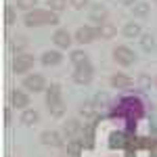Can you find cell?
<instances>
[{
	"mask_svg": "<svg viewBox=\"0 0 157 157\" xmlns=\"http://www.w3.org/2000/svg\"><path fill=\"white\" fill-rule=\"evenodd\" d=\"M113 61H115L117 65H121V67H130L134 61H136V55H134L132 48H128V46L120 44V46L113 48Z\"/></svg>",
	"mask_w": 157,
	"mask_h": 157,
	"instance_id": "5",
	"label": "cell"
},
{
	"mask_svg": "<svg viewBox=\"0 0 157 157\" xmlns=\"http://www.w3.org/2000/svg\"><path fill=\"white\" fill-rule=\"evenodd\" d=\"M15 40H17V42H15V44H11L15 50H19V48H23V46H25V38L23 36H17Z\"/></svg>",
	"mask_w": 157,
	"mask_h": 157,
	"instance_id": "29",
	"label": "cell"
},
{
	"mask_svg": "<svg viewBox=\"0 0 157 157\" xmlns=\"http://www.w3.org/2000/svg\"><path fill=\"white\" fill-rule=\"evenodd\" d=\"M48 111H50V115H52V117H63V113H65V103H61V105L48 109Z\"/></svg>",
	"mask_w": 157,
	"mask_h": 157,
	"instance_id": "27",
	"label": "cell"
},
{
	"mask_svg": "<svg viewBox=\"0 0 157 157\" xmlns=\"http://www.w3.org/2000/svg\"><path fill=\"white\" fill-rule=\"evenodd\" d=\"M61 61H63V55H61L59 50H46V52H42V57H40V63L46 65V67L59 65Z\"/></svg>",
	"mask_w": 157,
	"mask_h": 157,
	"instance_id": "13",
	"label": "cell"
},
{
	"mask_svg": "<svg viewBox=\"0 0 157 157\" xmlns=\"http://www.w3.org/2000/svg\"><path fill=\"white\" fill-rule=\"evenodd\" d=\"M121 34L126 38H138V36H143V32H140V25L138 23H126L124 25V29H121Z\"/></svg>",
	"mask_w": 157,
	"mask_h": 157,
	"instance_id": "17",
	"label": "cell"
},
{
	"mask_svg": "<svg viewBox=\"0 0 157 157\" xmlns=\"http://www.w3.org/2000/svg\"><path fill=\"white\" fill-rule=\"evenodd\" d=\"M69 59H71V63L78 67V65H84V63H88V55H86L84 50H71Z\"/></svg>",
	"mask_w": 157,
	"mask_h": 157,
	"instance_id": "18",
	"label": "cell"
},
{
	"mask_svg": "<svg viewBox=\"0 0 157 157\" xmlns=\"http://www.w3.org/2000/svg\"><path fill=\"white\" fill-rule=\"evenodd\" d=\"M52 42H55V46L57 48H69L71 46V42H73V38H71V34L67 32V29H57L55 34H52Z\"/></svg>",
	"mask_w": 157,
	"mask_h": 157,
	"instance_id": "10",
	"label": "cell"
},
{
	"mask_svg": "<svg viewBox=\"0 0 157 157\" xmlns=\"http://www.w3.org/2000/svg\"><path fill=\"white\" fill-rule=\"evenodd\" d=\"M92 71H94V69H92V63L88 61L84 65H78V67H75V71L71 73V80L80 86H86V84L92 82Z\"/></svg>",
	"mask_w": 157,
	"mask_h": 157,
	"instance_id": "7",
	"label": "cell"
},
{
	"mask_svg": "<svg viewBox=\"0 0 157 157\" xmlns=\"http://www.w3.org/2000/svg\"><path fill=\"white\" fill-rule=\"evenodd\" d=\"M132 84V78L128 73H113L111 75V86L117 88V90H124V88H130Z\"/></svg>",
	"mask_w": 157,
	"mask_h": 157,
	"instance_id": "14",
	"label": "cell"
},
{
	"mask_svg": "<svg viewBox=\"0 0 157 157\" xmlns=\"http://www.w3.org/2000/svg\"><path fill=\"white\" fill-rule=\"evenodd\" d=\"M34 63H36L34 55H29V52H19V55L13 57L11 67H13L15 73H27L32 67H34Z\"/></svg>",
	"mask_w": 157,
	"mask_h": 157,
	"instance_id": "3",
	"label": "cell"
},
{
	"mask_svg": "<svg viewBox=\"0 0 157 157\" xmlns=\"http://www.w3.org/2000/svg\"><path fill=\"white\" fill-rule=\"evenodd\" d=\"M80 113H82L84 117H92V115H97V107H94L92 103H84V105L80 107Z\"/></svg>",
	"mask_w": 157,
	"mask_h": 157,
	"instance_id": "26",
	"label": "cell"
},
{
	"mask_svg": "<svg viewBox=\"0 0 157 157\" xmlns=\"http://www.w3.org/2000/svg\"><path fill=\"white\" fill-rule=\"evenodd\" d=\"M40 140L46 147H63V136L59 132H55V130H44L40 134Z\"/></svg>",
	"mask_w": 157,
	"mask_h": 157,
	"instance_id": "11",
	"label": "cell"
},
{
	"mask_svg": "<svg viewBox=\"0 0 157 157\" xmlns=\"http://www.w3.org/2000/svg\"><path fill=\"white\" fill-rule=\"evenodd\" d=\"M75 42H80V44H90V42H94L97 38H101L98 34V27L94 25H80L78 29H75Z\"/></svg>",
	"mask_w": 157,
	"mask_h": 157,
	"instance_id": "6",
	"label": "cell"
},
{
	"mask_svg": "<svg viewBox=\"0 0 157 157\" xmlns=\"http://www.w3.org/2000/svg\"><path fill=\"white\" fill-rule=\"evenodd\" d=\"M140 46H143V50H153L155 48V38H153V34H143L140 36Z\"/></svg>",
	"mask_w": 157,
	"mask_h": 157,
	"instance_id": "20",
	"label": "cell"
},
{
	"mask_svg": "<svg viewBox=\"0 0 157 157\" xmlns=\"http://www.w3.org/2000/svg\"><path fill=\"white\" fill-rule=\"evenodd\" d=\"M145 115V107H143V101L136 97H124L115 103V107L111 109V117H124L128 120V124L134 128V121L140 120Z\"/></svg>",
	"mask_w": 157,
	"mask_h": 157,
	"instance_id": "1",
	"label": "cell"
},
{
	"mask_svg": "<svg viewBox=\"0 0 157 157\" xmlns=\"http://www.w3.org/2000/svg\"><path fill=\"white\" fill-rule=\"evenodd\" d=\"M63 130H65L67 136H73V134L80 132V124H78L75 120H67V121H65V126H63Z\"/></svg>",
	"mask_w": 157,
	"mask_h": 157,
	"instance_id": "21",
	"label": "cell"
},
{
	"mask_svg": "<svg viewBox=\"0 0 157 157\" xmlns=\"http://www.w3.org/2000/svg\"><path fill=\"white\" fill-rule=\"evenodd\" d=\"M23 88L29 90V92H34V94L44 92L46 90V78L42 73H29V75L23 78Z\"/></svg>",
	"mask_w": 157,
	"mask_h": 157,
	"instance_id": "4",
	"label": "cell"
},
{
	"mask_svg": "<svg viewBox=\"0 0 157 157\" xmlns=\"http://www.w3.org/2000/svg\"><path fill=\"white\" fill-rule=\"evenodd\" d=\"M38 120H40V115H38L36 109H23V113H21V124H25V126H34V124H38Z\"/></svg>",
	"mask_w": 157,
	"mask_h": 157,
	"instance_id": "15",
	"label": "cell"
},
{
	"mask_svg": "<svg viewBox=\"0 0 157 157\" xmlns=\"http://www.w3.org/2000/svg\"><path fill=\"white\" fill-rule=\"evenodd\" d=\"M149 11H151L149 2H136V4L132 6V13L136 15V17H147V15H149Z\"/></svg>",
	"mask_w": 157,
	"mask_h": 157,
	"instance_id": "19",
	"label": "cell"
},
{
	"mask_svg": "<svg viewBox=\"0 0 157 157\" xmlns=\"http://www.w3.org/2000/svg\"><path fill=\"white\" fill-rule=\"evenodd\" d=\"M69 4H71L73 9H78V11H80V9H84L86 4H88V0H69Z\"/></svg>",
	"mask_w": 157,
	"mask_h": 157,
	"instance_id": "28",
	"label": "cell"
},
{
	"mask_svg": "<svg viewBox=\"0 0 157 157\" xmlns=\"http://www.w3.org/2000/svg\"><path fill=\"white\" fill-rule=\"evenodd\" d=\"M46 4H48V11L61 13V11H65V6H67V0H46Z\"/></svg>",
	"mask_w": 157,
	"mask_h": 157,
	"instance_id": "23",
	"label": "cell"
},
{
	"mask_svg": "<svg viewBox=\"0 0 157 157\" xmlns=\"http://www.w3.org/2000/svg\"><path fill=\"white\" fill-rule=\"evenodd\" d=\"M9 98H11V105H13V107H17V109H29V97L25 94L23 90H11Z\"/></svg>",
	"mask_w": 157,
	"mask_h": 157,
	"instance_id": "12",
	"label": "cell"
},
{
	"mask_svg": "<svg viewBox=\"0 0 157 157\" xmlns=\"http://www.w3.org/2000/svg\"><path fill=\"white\" fill-rule=\"evenodd\" d=\"M121 4H126V6H134L136 0H121Z\"/></svg>",
	"mask_w": 157,
	"mask_h": 157,
	"instance_id": "33",
	"label": "cell"
},
{
	"mask_svg": "<svg viewBox=\"0 0 157 157\" xmlns=\"http://www.w3.org/2000/svg\"><path fill=\"white\" fill-rule=\"evenodd\" d=\"M50 19V11H44V9H34V11L25 13L23 15V23L27 27H40V25H48Z\"/></svg>",
	"mask_w": 157,
	"mask_h": 157,
	"instance_id": "2",
	"label": "cell"
},
{
	"mask_svg": "<svg viewBox=\"0 0 157 157\" xmlns=\"http://www.w3.org/2000/svg\"><path fill=\"white\" fill-rule=\"evenodd\" d=\"M149 84H151V78L143 73V75H140V86H143V88H149Z\"/></svg>",
	"mask_w": 157,
	"mask_h": 157,
	"instance_id": "31",
	"label": "cell"
},
{
	"mask_svg": "<svg viewBox=\"0 0 157 157\" xmlns=\"http://www.w3.org/2000/svg\"><path fill=\"white\" fill-rule=\"evenodd\" d=\"M57 23H61V17H59V13L50 11V19H48V25H57Z\"/></svg>",
	"mask_w": 157,
	"mask_h": 157,
	"instance_id": "30",
	"label": "cell"
},
{
	"mask_svg": "<svg viewBox=\"0 0 157 157\" xmlns=\"http://www.w3.org/2000/svg\"><path fill=\"white\" fill-rule=\"evenodd\" d=\"M107 17H109V9L107 6H103V4H94L92 9H90V13H88V19L92 21V23H107Z\"/></svg>",
	"mask_w": 157,
	"mask_h": 157,
	"instance_id": "8",
	"label": "cell"
},
{
	"mask_svg": "<svg viewBox=\"0 0 157 157\" xmlns=\"http://www.w3.org/2000/svg\"><path fill=\"white\" fill-rule=\"evenodd\" d=\"M98 34H101L103 40H111V38H115V34H117V27L113 23H103V25H98Z\"/></svg>",
	"mask_w": 157,
	"mask_h": 157,
	"instance_id": "16",
	"label": "cell"
},
{
	"mask_svg": "<svg viewBox=\"0 0 157 157\" xmlns=\"http://www.w3.org/2000/svg\"><path fill=\"white\" fill-rule=\"evenodd\" d=\"M63 103V98H61V86L55 82V84H50L48 88H46V105H48V109L57 107V105H61Z\"/></svg>",
	"mask_w": 157,
	"mask_h": 157,
	"instance_id": "9",
	"label": "cell"
},
{
	"mask_svg": "<svg viewBox=\"0 0 157 157\" xmlns=\"http://www.w3.org/2000/svg\"><path fill=\"white\" fill-rule=\"evenodd\" d=\"M82 143L80 140H71L69 145H67V153H69V157H80V153H82Z\"/></svg>",
	"mask_w": 157,
	"mask_h": 157,
	"instance_id": "22",
	"label": "cell"
},
{
	"mask_svg": "<svg viewBox=\"0 0 157 157\" xmlns=\"http://www.w3.org/2000/svg\"><path fill=\"white\" fill-rule=\"evenodd\" d=\"M155 2H157V0H155Z\"/></svg>",
	"mask_w": 157,
	"mask_h": 157,
	"instance_id": "35",
	"label": "cell"
},
{
	"mask_svg": "<svg viewBox=\"0 0 157 157\" xmlns=\"http://www.w3.org/2000/svg\"><path fill=\"white\" fill-rule=\"evenodd\" d=\"M4 126H11V107L4 109Z\"/></svg>",
	"mask_w": 157,
	"mask_h": 157,
	"instance_id": "32",
	"label": "cell"
},
{
	"mask_svg": "<svg viewBox=\"0 0 157 157\" xmlns=\"http://www.w3.org/2000/svg\"><path fill=\"white\" fill-rule=\"evenodd\" d=\"M15 19H17L15 9H13L11 4H6V6H4V23H6V25H13V23H15Z\"/></svg>",
	"mask_w": 157,
	"mask_h": 157,
	"instance_id": "25",
	"label": "cell"
},
{
	"mask_svg": "<svg viewBox=\"0 0 157 157\" xmlns=\"http://www.w3.org/2000/svg\"><path fill=\"white\" fill-rule=\"evenodd\" d=\"M36 4H38V0H17V9H21V11H25V13L34 11Z\"/></svg>",
	"mask_w": 157,
	"mask_h": 157,
	"instance_id": "24",
	"label": "cell"
},
{
	"mask_svg": "<svg viewBox=\"0 0 157 157\" xmlns=\"http://www.w3.org/2000/svg\"><path fill=\"white\" fill-rule=\"evenodd\" d=\"M155 86H157V78H155Z\"/></svg>",
	"mask_w": 157,
	"mask_h": 157,
	"instance_id": "34",
	"label": "cell"
}]
</instances>
